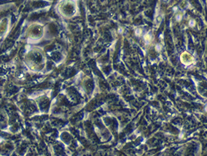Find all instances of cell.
I'll use <instances>...</instances> for the list:
<instances>
[{
  "mask_svg": "<svg viewBox=\"0 0 207 156\" xmlns=\"http://www.w3.org/2000/svg\"><path fill=\"white\" fill-rule=\"evenodd\" d=\"M160 49H161L160 46H159V45H156V50L158 51H160Z\"/></svg>",
  "mask_w": 207,
  "mask_h": 156,
  "instance_id": "6da1fadb",
  "label": "cell"
},
{
  "mask_svg": "<svg viewBox=\"0 0 207 156\" xmlns=\"http://www.w3.org/2000/svg\"><path fill=\"white\" fill-rule=\"evenodd\" d=\"M193 20H191V22H190V23H189V24H190V25H191V26H193V24H194V23H193Z\"/></svg>",
  "mask_w": 207,
  "mask_h": 156,
  "instance_id": "7a4b0ae2",
  "label": "cell"
}]
</instances>
